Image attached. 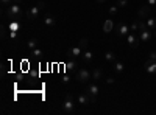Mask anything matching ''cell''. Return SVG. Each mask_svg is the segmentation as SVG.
<instances>
[{"label":"cell","mask_w":156,"mask_h":115,"mask_svg":"<svg viewBox=\"0 0 156 115\" xmlns=\"http://www.w3.org/2000/svg\"><path fill=\"white\" fill-rule=\"evenodd\" d=\"M78 45H80L83 48V52H84V50H87V47H89V39L87 37H81L80 42H78Z\"/></svg>","instance_id":"22"},{"label":"cell","mask_w":156,"mask_h":115,"mask_svg":"<svg viewBox=\"0 0 156 115\" xmlns=\"http://www.w3.org/2000/svg\"><path fill=\"white\" fill-rule=\"evenodd\" d=\"M86 93H89L94 100H97V96H98V86L97 84H87L86 86Z\"/></svg>","instance_id":"10"},{"label":"cell","mask_w":156,"mask_h":115,"mask_svg":"<svg viewBox=\"0 0 156 115\" xmlns=\"http://www.w3.org/2000/svg\"><path fill=\"white\" fill-rule=\"evenodd\" d=\"M6 14H8L9 17H12V19L20 17V16H22V8H20V5H19V3L9 5V6L6 8Z\"/></svg>","instance_id":"4"},{"label":"cell","mask_w":156,"mask_h":115,"mask_svg":"<svg viewBox=\"0 0 156 115\" xmlns=\"http://www.w3.org/2000/svg\"><path fill=\"white\" fill-rule=\"evenodd\" d=\"M44 25L48 28H55L56 27V17L53 14H50V12H45L44 14Z\"/></svg>","instance_id":"7"},{"label":"cell","mask_w":156,"mask_h":115,"mask_svg":"<svg viewBox=\"0 0 156 115\" xmlns=\"http://www.w3.org/2000/svg\"><path fill=\"white\" fill-rule=\"evenodd\" d=\"M112 30H114V23H112V20H111V19H108L105 23H103V33L108 34V33H111Z\"/></svg>","instance_id":"15"},{"label":"cell","mask_w":156,"mask_h":115,"mask_svg":"<svg viewBox=\"0 0 156 115\" xmlns=\"http://www.w3.org/2000/svg\"><path fill=\"white\" fill-rule=\"evenodd\" d=\"M105 61H106V62H112V64H114V62L117 61V55H115V53H112V52H106V53H105Z\"/></svg>","instance_id":"18"},{"label":"cell","mask_w":156,"mask_h":115,"mask_svg":"<svg viewBox=\"0 0 156 115\" xmlns=\"http://www.w3.org/2000/svg\"><path fill=\"white\" fill-rule=\"evenodd\" d=\"M129 31L131 33H136V31H139V19H136L131 25H129Z\"/></svg>","instance_id":"23"},{"label":"cell","mask_w":156,"mask_h":115,"mask_svg":"<svg viewBox=\"0 0 156 115\" xmlns=\"http://www.w3.org/2000/svg\"><path fill=\"white\" fill-rule=\"evenodd\" d=\"M69 58H78V56H81L83 55V48L80 45H76V47H72L67 50V53H66Z\"/></svg>","instance_id":"9"},{"label":"cell","mask_w":156,"mask_h":115,"mask_svg":"<svg viewBox=\"0 0 156 115\" xmlns=\"http://www.w3.org/2000/svg\"><path fill=\"white\" fill-rule=\"evenodd\" d=\"M150 59H151V61H156V52H151V53H150Z\"/></svg>","instance_id":"30"},{"label":"cell","mask_w":156,"mask_h":115,"mask_svg":"<svg viewBox=\"0 0 156 115\" xmlns=\"http://www.w3.org/2000/svg\"><path fill=\"white\" fill-rule=\"evenodd\" d=\"M61 81H62V84H69V83H70V78L66 75V76H62V79H61Z\"/></svg>","instance_id":"28"},{"label":"cell","mask_w":156,"mask_h":115,"mask_svg":"<svg viewBox=\"0 0 156 115\" xmlns=\"http://www.w3.org/2000/svg\"><path fill=\"white\" fill-rule=\"evenodd\" d=\"M76 101H78V104H81V106H90V104H94L95 103V100L90 96L89 93H80L76 96Z\"/></svg>","instance_id":"6"},{"label":"cell","mask_w":156,"mask_h":115,"mask_svg":"<svg viewBox=\"0 0 156 115\" xmlns=\"http://www.w3.org/2000/svg\"><path fill=\"white\" fill-rule=\"evenodd\" d=\"M151 31H153V30H150V28L140 30V31H139V39H140L142 42H148V41L151 39Z\"/></svg>","instance_id":"11"},{"label":"cell","mask_w":156,"mask_h":115,"mask_svg":"<svg viewBox=\"0 0 156 115\" xmlns=\"http://www.w3.org/2000/svg\"><path fill=\"white\" fill-rule=\"evenodd\" d=\"M12 3H14V0H0V5H2L3 8H8Z\"/></svg>","instance_id":"26"},{"label":"cell","mask_w":156,"mask_h":115,"mask_svg":"<svg viewBox=\"0 0 156 115\" xmlns=\"http://www.w3.org/2000/svg\"><path fill=\"white\" fill-rule=\"evenodd\" d=\"M139 36H136V33H129L128 36H126V42H128V45H129V48H137V45H139Z\"/></svg>","instance_id":"8"},{"label":"cell","mask_w":156,"mask_h":115,"mask_svg":"<svg viewBox=\"0 0 156 115\" xmlns=\"http://www.w3.org/2000/svg\"><path fill=\"white\" fill-rule=\"evenodd\" d=\"M147 5H150V6L156 5V0H147Z\"/></svg>","instance_id":"31"},{"label":"cell","mask_w":156,"mask_h":115,"mask_svg":"<svg viewBox=\"0 0 156 115\" xmlns=\"http://www.w3.org/2000/svg\"><path fill=\"white\" fill-rule=\"evenodd\" d=\"M66 70L67 72H76L78 70V64H76V61H69L67 64H66Z\"/></svg>","instance_id":"17"},{"label":"cell","mask_w":156,"mask_h":115,"mask_svg":"<svg viewBox=\"0 0 156 115\" xmlns=\"http://www.w3.org/2000/svg\"><path fill=\"white\" fill-rule=\"evenodd\" d=\"M61 107H62V112H64V113H72V112L75 110V103H73L72 95H69V93L66 95V98H64Z\"/></svg>","instance_id":"3"},{"label":"cell","mask_w":156,"mask_h":115,"mask_svg":"<svg viewBox=\"0 0 156 115\" xmlns=\"http://www.w3.org/2000/svg\"><path fill=\"white\" fill-rule=\"evenodd\" d=\"M81 58H83V61H84L86 64H90V62H92V59H94V53L90 52V50H84L83 55H81Z\"/></svg>","instance_id":"14"},{"label":"cell","mask_w":156,"mask_h":115,"mask_svg":"<svg viewBox=\"0 0 156 115\" xmlns=\"http://www.w3.org/2000/svg\"><path fill=\"white\" fill-rule=\"evenodd\" d=\"M117 12H119V6H117V5L109 6V14L111 16H117Z\"/></svg>","instance_id":"25"},{"label":"cell","mask_w":156,"mask_h":115,"mask_svg":"<svg viewBox=\"0 0 156 115\" xmlns=\"http://www.w3.org/2000/svg\"><path fill=\"white\" fill-rule=\"evenodd\" d=\"M145 70L150 75H156V61H151L150 58L145 61Z\"/></svg>","instance_id":"12"},{"label":"cell","mask_w":156,"mask_h":115,"mask_svg":"<svg viewBox=\"0 0 156 115\" xmlns=\"http://www.w3.org/2000/svg\"><path fill=\"white\" fill-rule=\"evenodd\" d=\"M44 5H45V3L41 0V2H37V5L28 8V9H27V19H28V20H36V19L39 17V14H41V11L44 9Z\"/></svg>","instance_id":"2"},{"label":"cell","mask_w":156,"mask_h":115,"mask_svg":"<svg viewBox=\"0 0 156 115\" xmlns=\"http://www.w3.org/2000/svg\"><path fill=\"white\" fill-rule=\"evenodd\" d=\"M27 47H28L30 50L37 48V39H36V37H30V39L27 41Z\"/></svg>","instance_id":"20"},{"label":"cell","mask_w":156,"mask_h":115,"mask_svg":"<svg viewBox=\"0 0 156 115\" xmlns=\"http://www.w3.org/2000/svg\"><path fill=\"white\" fill-rule=\"evenodd\" d=\"M31 56H33V58H41V56H42V50H41V48L31 50Z\"/></svg>","instance_id":"24"},{"label":"cell","mask_w":156,"mask_h":115,"mask_svg":"<svg viewBox=\"0 0 156 115\" xmlns=\"http://www.w3.org/2000/svg\"><path fill=\"white\" fill-rule=\"evenodd\" d=\"M145 23H147V28H150V30H156V17H147Z\"/></svg>","instance_id":"19"},{"label":"cell","mask_w":156,"mask_h":115,"mask_svg":"<svg viewBox=\"0 0 156 115\" xmlns=\"http://www.w3.org/2000/svg\"><path fill=\"white\" fill-rule=\"evenodd\" d=\"M153 31H154V37H156V30H153Z\"/></svg>","instance_id":"34"},{"label":"cell","mask_w":156,"mask_h":115,"mask_svg":"<svg viewBox=\"0 0 156 115\" xmlns=\"http://www.w3.org/2000/svg\"><path fill=\"white\" fill-rule=\"evenodd\" d=\"M22 2V0H14V3H20Z\"/></svg>","instance_id":"33"},{"label":"cell","mask_w":156,"mask_h":115,"mask_svg":"<svg viewBox=\"0 0 156 115\" xmlns=\"http://www.w3.org/2000/svg\"><path fill=\"white\" fill-rule=\"evenodd\" d=\"M115 5L119 6V8H125V6L128 5V0H117V2H115Z\"/></svg>","instance_id":"27"},{"label":"cell","mask_w":156,"mask_h":115,"mask_svg":"<svg viewBox=\"0 0 156 115\" xmlns=\"http://www.w3.org/2000/svg\"><path fill=\"white\" fill-rule=\"evenodd\" d=\"M105 83H106V84H114V83H115V78H106Z\"/></svg>","instance_id":"29"},{"label":"cell","mask_w":156,"mask_h":115,"mask_svg":"<svg viewBox=\"0 0 156 115\" xmlns=\"http://www.w3.org/2000/svg\"><path fill=\"white\" fill-rule=\"evenodd\" d=\"M137 16H139V19H145V17H148L150 16V5H144L140 9H139V12H137Z\"/></svg>","instance_id":"13"},{"label":"cell","mask_w":156,"mask_h":115,"mask_svg":"<svg viewBox=\"0 0 156 115\" xmlns=\"http://www.w3.org/2000/svg\"><path fill=\"white\" fill-rule=\"evenodd\" d=\"M97 3H100V5H103V3H106V0H95Z\"/></svg>","instance_id":"32"},{"label":"cell","mask_w":156,"mask_h":115,"mask_svg":"<svg viewBox=\"0 0 156 115\" xmlns=\"http://www.w3.org/2000/svg\"><path fill=\"white\" fill-rule=\"evenodd\" d=\"M75 79L80 84H89V81L92 79V73L87 69H78L75 72Z\"/></svg>","instance_id":"1"},{"label":"cell","mask_w":156,"mask_h":115,"mask_svg":"<svg viewBox=\"0 0 156 115\" xmlns=\"http://www.w3.org/2000/svg\"><path fill=\"white\" fill-rule=\"evenodd\" d=\"M90 73H92V79H101L103 78V72H101V69H98V67H94L92 70H90Z\"/></svg>","instance_id":"16"},{"label":"cell","mask_w":156,"mask_h":115,"mask_svg":"<svg viewBox=\"0 0 156 115\" xmlns=\"http://www.w3.org/2000/svg\"><path fill=\"white\" fill-rule=\"evenodd\" d=\"M123 62H120V61H115L114 62V70H115V73H122L123 72Z\"/></svg>","instance_id":"21"},{"label":"cell","mask_w":156,"mask_h":115,"mask_svg":"<svg viewBox=\"0 0 156 115\" xmlns=\"http://www.w3.org/2000/svg\"><path fill=\"white\" fill-rule=\"evenodd\" d=\"M114 28H115V34L119 37H126L129 33H131V31H129V25H126L123 22H119Z\"/></svg>","instance_id":"5"}]
</instances>
